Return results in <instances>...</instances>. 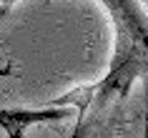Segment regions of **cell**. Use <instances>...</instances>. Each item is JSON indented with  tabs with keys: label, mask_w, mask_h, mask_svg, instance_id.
I'll list each match as a JSON object with an SVG mask.
<instances>
[{
	"label": "cell",
	"mask_w": 148,
	"mask_h": 138,
	"mask_svg": "<svg viewBox=\"0 0 148 138\" xmlns=\"http://www.w3.org/2000/svg\"><path fill=\"white\" fill-rule=\"evenodd\" d=\"M110 18L113 28V53L108 70L101 80L78 85L65 95L53 98L48 106L73 108L78 115L75 133L90 111L103 115L113 103H125L133 85L148 83V13L140 0H98Z\"/></svg>",
	"instance_id": "1"
},
{
	"label": "cell",
	"mask_w": 148,
	"mask_h": 138,
	"mask_svg": "<svg viewBox=\"0 0 148 138\" xmlns=\"http://www.w3.org/2000/svg\"><path fill=\"white\" fill-rule=\"evenodd\" d=\"M75 111L63 106H45V108H0V128L5 138H25V133L38 123H53L73 118Z\"/></svg>",
	"instance_id": "2"
},
{
	"label": "cell",
	"mask_w": 148,
	"mask_h": 138,
	"mask_svg": "<svg viewBox=\"0 0 148 138\" xmlns=\"http://www.w3.org/2000/svg\"><path fill=\"white\" fill-rule=\"evenodd\" d=\"M15 0H0V20H5L10 15V8H13Z\"/></svg>",
	"instance_id": "3"
},
{
	"label": "cell",
	"mask_w": 148,
	"mask_h": 138,
	"mask_svg": "<svg viewBox=\"0 0 148 138\" xmlns=\"http://www.w3.org/2000/svg\"><path fill=\"white\" fill-rule=\"evenodd\" d=\"M140 138H148V83H146V111H143V136Z\"/></svg>",
	"instance_id": "4"
},
{
	"label": "cell",
	"mask_w": 148,
	"mask_h": 138,
	"mask_svg": "<svg viewBox=\"0 0 148 138\" xmlns=\"http://www.w3.org/2000/svg\"><path fill=\"white\" fill-rule=\"evenodd\" d=\"M13 73H15V65H13V63H8V65L0 68V78H8V76H13Z\"/></svg>",
	"instance_id": "5"
}]
</instances>
